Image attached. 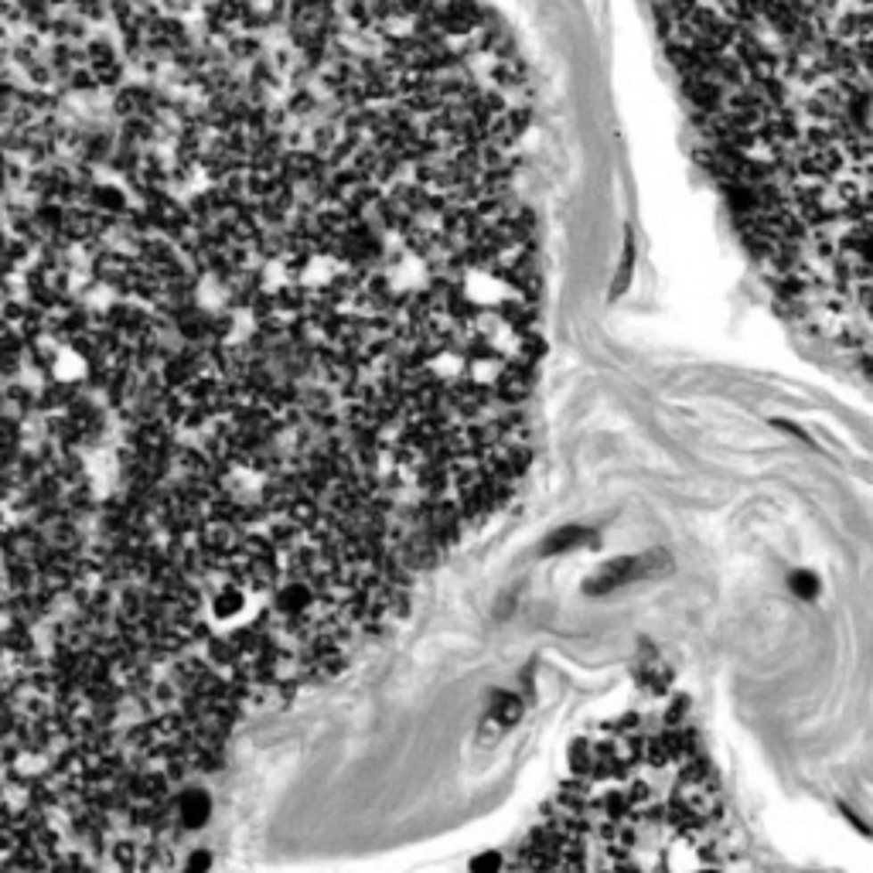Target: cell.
<instances>
[{"mask_svg": "<svg viewBox=\"0 0 873 873\" xmlns=\"http://www.w3.org/2000/svg\"><path fill=\"white\" fill-rule=\"evenodd\" d=\"M655 560L662 556H622V560L607 563L601 566L590 581H587V594H607V590H618L624 583L638 581V577H648V573H655Z\"/></svg>", "mask_w": 873, "mask_h": 873, "instance_id": "6da1fadb", "label": "cell"}, {"mask_svg": "<svg viewBox=\"0 0 873 873\" xmlns=\"http://www.w3.org/2000/svg\"><path fill=\"white\" fill-rule=\"evenodd\" d=\"M177 819L185 829H202L212 819V795L205 788H188L177 798Z\"/></svg>", "mask_w": 873, "mask_h": 873, "instance_id": "7a4b0ae2", "label": "cell"}, {"mask_svg": "<svg viewBox=\"0 0 873 873\" xmlns=\"http://www.w3.org/2000/svg\"><path fill=\"white\" fill-rule=\"evenodd\" d=\"M590 539V532L583 529V525H563L556 532H549L543 543V553L546 556H556V553H566V549H577Z\"/></svg>", "mask_w": 873, "mask_h": 873, "instance_id": "3957f363", "label": "cell"}, {"mask_svg": "<svg viewBox=\"0 0 873 873\" xmlns=\"http://www.w3.org/2000/svg\"><path fill=\"white\" fill-rule=\"evenodd\" d=\"M491 717L498 720L502 727H512L515 720L523 717V703L512 696V693H498V696H495V706H491Z\"/></svg>", "mask_w": 873, "mask_h": 873, "instance_id": "277c9868", "label": "cell"}, {"mask_svg": "<svg viewBox=\"0 0 873 873\" xmlns=\"http://www.w3.org/2000/svg\"><path fill=\"white\" fill-rule=\"evenodd\" d=\"M788 587H792V594H798L802 601H812L819 597V577L809 573V570H795L792 577H788Z\"/></svg>", "mask_w": 873, "mask_h": 873, "instance_id": "5b68a950", "label": "cell"}, {"mask_svg": "<svg viewBox=\"0 0 873 873\" xmlns=\"http://www.w3.org/2000/svg\"><path fill=\"white\" fill-rule=\"evenodd\" d=\"M471 873H502V853L495 850H485L471 860Z\"/></svg>", "mask_w": 873, "mask_h": 873, "instance_id": "8992f818", "label": "cell"}, {"mask_svg": "<svg viewBox=\"0 0 873 873\" xmlns=\"http://www.w3.org/2000/svg\"><path fill=\"white\" fill-rule=\"evenodd\" d=\"M209 870H212V853L209 850H194L181 873H209Z\"/></svg>", "mask_w": 873, "mask_h": 873, "instance_id": "52a82bcc", "label": "cell"}, {"mask_svg": "<svg viewBox=\"0 0 873 873\" xmlns=\"http://www.w3.org/2000/svg\"><path fill=\"white\" fill-rule=\"evenodd\" d=\"M699 873H720V870H710V867H706V870H699Z\"/></svg>", "mask_w": 873, "mask_h": 873, "instance_id": "ba28073f", "label": "cell"}]
</instances>
